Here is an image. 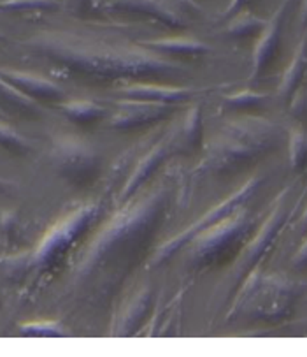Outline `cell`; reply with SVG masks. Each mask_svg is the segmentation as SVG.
<instances>
[{"mask_svg": "<svg viewBox=\"0 0 307 357\" xmlns=\"http://www.w3.org/2000/svg\"><path fill=\"white\" fill-rule=\"evenodd\" d=\"M278 141V129L262 116H242L225 127L214 141L202 166L211 173L237 171L253 158L271 150Z\"/></svg>", "mask_w": 307, "mask_h": 357, "instance_id": "1", "label": "cell"}, {"mask_svg": "<svg viewBox=\"0 0 307 357\" xmlns=\"http://www.w3.org/2000/svg\"><path fill=\"white\" fill-rule=\"evenodd\" d=\"M253 220L246 211L239 210L225 220L216 222L194 238V254L198 262H218L227 257L232 250H237L246 238L251 234Z\"/></svg>", "mask_w": 307, "mask_h": 357, "instance_id": "2", "label": "cell"}, {"mask_svg": "<svg viewBox=\"0 0 307 357\" xmlns=\"http://www.w3.org/2000/svg\"><path fill=\"white\" fill-rule=\"evenodd\" d=\"M56 171L74 183H84L99 167L97 153L77 137H58L52 148Z\"/></svg>", "mask_w": 307, "mask_h": 357, "instance_id": "3", "label": "cell"}, {"mask_svg": "<svg viewBox=\"0 0 307 357\" xmlns=\"http://www.w3.org/2000/svg\"><path fill=\"white\" fill-rule=\"evenodd\" d=\"M258 185H260V178H253V180L246 181V183L242 185V187L239 188L235 194H232L230 197H227V199L223 201V203H219L218 206H214L212 210H209L207 213H205L204 217L200 218V220L195 222V224L191 225L190 229H187V231H184L183 234L180 236V238H174L172 241H168V243L165 245V247L160 250V254H158V259L167 257V255H171L172 252L175 250V248L181 247L184 241L194 240L198 232H202L204 229L211 227V225L216 224V222L225 220L227 217L234 215L235 211L242 210V204H244L246 201H248L249 197L255 194L256 188H258Z\"/></svg>", "mask_w": 307, "mask_h": 357, "instance_id": "4", "label": "cell"}, {"mask_svg": "<svg viewBox=\"0 0 307 357\" xmlns=\"http://www.w3.org/2000/svg\"><path fill=\"white\" fill-rule=\"evenodd\" d=\"M286 218H288V190H285L279 195L274 210L271 211L267 220L263 222L260 231L256 232L255 238H253L248 243V247H246L244 255H242L241 261H239L237 264V271L241 273V275H246L249 269L255 268L260 262V259L271 250L276 238H278V234L281 232L283 225L286 224Z\"/></svg>", "mask_w": 307, "mask_h": 357, "instance_id": "5", "label": "cell"}, {"mask_svg": "<svg viewBox=\"0 0 307 357\" xmlns=\"http://www.w3.org/2000/svg\"><path fill=\"white\" fill-rule=\"evenodd\" d=\"M93 215H95V206H83L79 210L72 211L70 215H67L63 220H60L48 234L44 236L42 243L37 248V264H48V262H52L86 227Z\"/></svg>", "mask_w": 307, "mask_h": 357, "instance_id": "6", "label": "cell"}, {"mask_svg": "<svg viewBox=\"0 0 307 357\" xmlns=\"http://www.w3.org/2000/svg\"><path fill=\"white\" fill-rule=\"evenodd\" d=\"M288 2L290 0H283V4L279 6L278 11L274 13V16L269 20L265 29L260 33L255 53H253V77H260L262 74L267 73V69L274 63L276 56H278L279 45H281L283 20L286 16Z\"/></svg>", "mask_w": 307, "mask_h": 357, "instance_id": "7", "label": "cell"}, {"mask_svg": "<svg viewBox=\"0 0 307 357\" xmlns=\"http://www.w3.org/2000/svg\"><path fill=\"white\" fill-rule=\"evenodd\" d=\"M168 106L164 102H151V100H123L120 102V109L111 118V126L116 129H132V127H141L146 123L157 122L162 116H165Z\"/></svg>", "mask_w": 307, "mask_h": 357, "instance_id": "8", "label": "cell"}, {"mask_svg": "<svg viewBox=\"0 0 307 357\" xmlns=\"http://www.w3.org/2000/svg\"><path fill=\"white\" fill-rule=\"evenodd\" d=\"M0 77H4L6 82L15 85L33 100H60L65 97V92L56 83L49 82L39 74L16 69H0Z\"/></svg>", "mask_w": 307, "mask_h": 357, "instance_id": "9", "label": "cell"}, {"mask_svg": "<svg viewBox=\"0 0 307 357\" xmlns=\"http://www.w3.org/2000/svg\"><path fill=\"white\" fill-rule=\"evenodd\" d=\"M109 6L113 9H120V11L141 13V15L151 16L155 20H160L165 25H183V20L172 9L167 0H113Z\"/></svg>", "mask_w": 307, "mask_h": 357, "instance_id": "10", "label": "cell"}, {"mask_svg": "<svg viewBox=\"0 0 307 357\" xmlns=\"http://www.w3.org/2000/svg\"><path fill=\"white\" fill-rule=\"evenodd\" d=\"M0 111L13 114H22V116L33 118L42 113V107L37 104V100L30 99L29 96L6 82L4 77H0Z\"/></svg>", "mask_w": 307, "mask_h": 357, "instance_id": "11", "label": "cell"}, {"mask_svg": "<svg viewBox=\"0 0 307 357\" xmlns=\"http://www.w3.org/2000/svg\"><path fill=\"white\" fill-rule=\"evenodd\" d=\"M306 70H307V36H304L299 48L295 50V55H293L292 62H290V66L286 67L285 74H283L281 83H279V96H281L283 99H292V96L299 90L300 83H302L304 76H306Z\"/></svg>", "mask_w": 307, "mask_h": 357, "instance_id": "12", "label": "cell"}, {"mask_svg": "<svg viewBox=\"0 0 307 357\" xmlns=\"http://www.w3.org/2000/svg\"><path fill=\"white\" fill-rule=\"evenodd\" d=\"M123 93L137 100L172 102V100H187L194 92L190 89H172V86L162 85H132L125 89Z\"/></svg>", "mask_w": 307, "mask_h": 357, "instance_id": "13", "label": "cell"}, {"mask_svg": "<svg viewBox=\"0 0 307 357\" xmlns=\"http://www.w3.org/2000/svg\"><path fill=\"white\" fill-rule=\"evenodd\" d=\"M150 48L157 52L171 53V55H183V56H197L202 53L209 52L204 43L197 39H187V37H174V39H160V41L150 43Z\"/></svg>", "mask_w": 307, "mask_h": 357, "instance_id": "14", "label": "cell"}, {"mask_svg": "<svg viewBox=\"0 0 307 357\" xmlns=\"http://www.w3.org/2000/svg\"><path fill=\"white\" fill-rule=\"evenodd\" d=\"M265 25H267L265 20L258 18V16L253 15V13L241 11L235 16H232L225 32L230 37H235V39H248V37L260 36L262 30L265 29Z\"/></svg>", "mask_w": 307, "mask_h": 357, "instance_id": "15", "label": "cell"}, {"mask_svg": "<svg viewBox=\"0 0 307 357\" xmlns=\"http://www.w3.org/2000/svg\"><path fill=\"white\" fill-rule=\"evenodd\" d=\"M164 155H165V144L164 143L157 144V146H155L150 153H146V157H144L143 160L137 164L134 174L128 178L127 185H125V188H123V197H127V195H130L137 187H141V183L146 180L148 174L153 173L155 167L160 164V160L164 158Z\"/></svg>", "mask_w": 307, "mask_h": 357, "instance_id": "16", "label": "cell"}, {"mask_svg": "<svg viewBox=\"0 0 307 357\" xmlns=\"http://www.w3.org/2000/svg\"><path fill=\"white\" fill-rule=\"evenodd\" d=\"M60 107L65 113V116H69L76 123L97 122L106 113L104 107L92 102V100H67V102L60 104Z\"/></svg>", "mask_w": 307, "mask_h": 357, "instance_id": "17", "label": "cell"}, {"mask_svg": "<svg viewBox=\"0 0 307 357\" xmlns=\"http://www.w3.org/2000/svg\"><path fill=\"white\" fill-rule=\"evenodd\" d=\"M290 164L295 171L307 167V134L302 127H295L290 132Z\"/></svg>", "mask_w": 307, "mask_h": 357, "instance_id": "18", "label": "cell"}, {"mask_svg": "<svg viewBox=\"0 0 307 357\" xmlns=\"http://www.w3.org/2000/svg\"><path fill=\"white\" fill-rule=\"evenodd\" d=\"M0 146L6 148L8 151L16 155H25L29 153L32 144L26 139L25 136L18 132V130L13 129L8 123L0 122Z\"/></svg>", "mask_w": 307, "mask_h": 357, "instance_id": "19", "label": "cell"}, {"mask_svg": "<svg viewBox=\"0 0 307 357\" xmlns=\"http://www.w3.org/2000/svg\"><path fill=\"white\" fill-rule=\"evenodd\" d=\"M267 100L265 93L253 92V90H242V92L234 93V96L225 97L227 107L235 111H255Z\"/></svg>", "mask_w": 307, "mask_h": 357, "instance_id": "20", "label": "cell"}, {"mask_svg": "<svg viewBox=\"0 0 307 357\" xmlns=\"http://www.w3.org/2000/svg\"><path fill=\"white\" fill-rule=\"evenodd\" d=\"M2 11L32 13V11H53L58 9L56 0H0Z\"/></svg>", "mask_w": 307, "mask_h": 357, "instance_id": "21", "label": "cell"}, {"mask_svg": "<svg viewBox=\"0 0 307 357\" xmlns=\"http://www.w3.org/2000/svg\"><path fill=\"white\" fill-rule=\"evenodd\" d=\"M23 336H37V338H62L67 331L56 322H30L22 328Z\"/></svg>", "mask_w": 307, "mask_h": 357, "instance_id": "22", "label": "cell"}, {"mask_svg": "<svg viewBox=\"0 0 307 357\" xmlns=\"http://www.w3.org/2000/svg\"><path fill=\"white\" fill-rule=\"evenodd\" d=\"M30 268V257L29 255H11V257L0 259V273L6 276V278H22L26 273V269Z\"/></svg>", "mask_w": 307, "mask_h": 357, "instance_id": "23", "label": "cell"}, {"mask_svg": "<svg viewBox=\"0 0 307 357\" xmlns=\"http://www.w3.org/2000/svg\"><path fill=\"white\" fill-rule=\"evenodd\" d=\"M184 139L190 146H197L202 139V114L200 107L190 109L184 122Z\"/></svg>", "mask_w": 307, "mask_h": 357, "instance_id": "24", "label": "cell"}, {"mask_svg": "<svg viewBox=\"0 0 307 357\" xmlns=\"http://www.w3.org/2000/svg\"><path fill=\"white\" fill-rule=\"evenodd\" d=\"M292 113L299 120L307 118V93L302 90H297L292 96Z\"/></svg>", "mask_w": 307, "mask_h": 357, "instance_id": "25", "label": "cell"}, {"mask_svg": "<svg viewBox=\"0 0 307 357\" xmlns=\"http://www.w3.org/2000/svg\"><path fill=\"white\" fill-rule=\"evenodd\" d=\"M148 303H150V298H148V294H141L139 298H137V301H136V308L139 310L141 306L148 305ZM143 315H144V310H143V312H137L136 317H134V313H132V312H127V313H125V317H123V321H125L123 326L137 324V322L143 319Z\"/></svg>", "mask_w": 307, "mask_h": 357, "instance_id": "26", "label": "cell"}, {"mask_svg": "<svg viewBox=\"0 0 307 357\" xmlns=\"http://www.w3.org/2000/svg\"><path fill=\"white\" fill-rule=\"evenodd\" d=\"M249 0H232L230 4H228V8L225 9L223 13V18H230V16H235L237 13H241L242 9L248 6Z\"/></svg>", "mask_w": 307, "mask_h": 357, "instance_id": "27", "label": "cell"}, {"mask_svg": "<svg viewBox=\"0 0 307 357\" xmlns=\"http://www.w3.org/2000/svg\"><path fill=\"white\" fill-rule=\"evenodd\" d=\"M293 264L299 266V268H304V266H307V240L304 241L302 247L299 248L297 255L293 257Z\"/></svg>", "mask_w": 307, "mask_h": 357, "instance_id": "28", "label": "cell"}, {"mask_svg": "<svg viewBox=\"0 0 307 357\" xmlns=\"http://www.w3.org/2000/svg\"><path fill=\"white\" fill-rule=\"evenodd\" d=\"M70 4L74 6L76 11H90V9L95 8L97 0H70Z\"/></svg>", "mask_w": 307, "mask_h": 357, "instance_id": "29", "label": "cell"}, {"mask_svg": "<svg viewBox=\"0 0 307 357\" xmlns=\"http://www.w3.org/2000/svg\"><path fill=\"white\" fill-rule=\"evenodd\" d=\"M15 187L16 185L13 183V181L6 180V178H0V192H9V190H13Z\"/></svg>", "mask_w": 307, "mask_h": 357, "instance_id": "30", "label": "cell"}, {"mask_svg": "<svg viewBox=\"0 0 307 357\" xmlns=\"http://www.w3.org/2000/svg\"><path fill=\"white\" fill-rule=\"evenodd\" d=\"M300 22H302V25H307V0H304V4H302V11H300Z\"/></svg>", "mask_w": 307, "mask_h": 357, "instance_id": "31", "label": "cell"}, {"mask_svg": "<svg viewBox=\"0 0 307 357\" xmlns=\"http://www.w3.org/2000/svg\"><path fill=\"white\" fill-rule=\"evenodd\" d=\"M299 225H300V229H302V231H307V210L304 211V215H302V218H300Z\"/></svg>", "mask_w": 307, "mask_h": 357, "instance_id": "32", "label": "cell"}, {"mask_svg": "<svg viewBox=\"0 0 307 357\" xmlns=\"http://www.w3.org/2000/svg\"><path fill=\"white\" fill-rule=\"evenodd\" d=\"M0 39H4V36H2V33H0Z\"/></svg>", "mask_w": 307, "mask_h": 357, "instance_id": "33", "label": "cell"}, {"mask_svg": "<svg viewBox=\"0 0 307 357\" xmlns=\"http://www.w3.org/2000/svg\"><path fill=\"white\" fill-rule=\"evenodd\" d=\"M2 114H4V113H2V111H0V116H2Z\"/></svg>", "mask_w": 307, "mask_h": 357, "instance_id": "34", "label": "cell"}]
</instances>
